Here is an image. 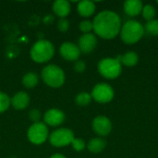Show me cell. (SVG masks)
<instances>
[{
	"label": "cell",
	"instance_id": "obj_1",
	"mask_svg": "<svg viewBox=\"0 0 158 158\" xmlns=\"http://www.w3.org/2000/svg\"><path fill=\"white\" fill-rule=\"evenodd\" d=\"M94 32L103 39L115 38L121 30V21L118 15L110 10H105L96 15L94 21Z\"/></svg>",
	"mask_w": 158,
	"mask_h": 158
},
{
	"label": "cell",
	"instance_id": "obj_2",
	"mask_svg": "<svg viewBox=\"0 0 158 158\" xmlns=\"http://www.w3.org/2000/svg\"><path fill=\"white\" fill-rule=\"evenodd\" d=\"M55 54V46L48 40H39L31 46L30 55L36 63H45L49 61Z\"/></svg>",
	"mask_w": 158,
	"mask_h": 158
},
{
	"label": "cell",
	"instance_id": "obj_3",
	"mask_svg": "<svg viewBox=\"0 0 158 158\" xmlns=\"http://www.w3.org/2000/svg\"><path fill=\"white\" fill-rule=\"evenodd\" d=\"M41 77L43 81L52 88L61 87L66 80V76L63 69L54 64L47 65L46 67H44L41 71Z\"/></svg>",
	"mask_w": 158,
	"mask_h": 158
},
{
	"label": "cell",
	"instance_id": "obj_4",
	"mask_svg": "<svg viewBox=\"0 0 158 158\" xmlns=\"http://www.w3.org/2000/svg\"><path fill=\"white\" fill-rule=\"evenodd\" d=\"M144 33V27L136 20L125 22L120 30L121 40L127 44H132L139 42Z\"/></svg>",
	"mask_w": 158,
	"mask_h": 158
},
{
	"label": "cell",
	"instance_id": "obj_5",
	"mask_svg": "<svg viewBox=\"0 0 158 158\" xmlns=\"http://www.w3.org/2000/svg\"><path fill=\"white\" fill-rule=\"evenodd\" d=\"M98 71L106 79H116L121 72V64L117 58L106 57L99 61Z\"/></svg>",
	"mask_w": 158,
	"mask_h": 158
},
{
	"label": "cell",
	"instance_id": "obj_6",
	"mask_svg": "<svg viewBox=\"0 0 158 158\" xmlns=\"http://www.w3.org/2000/svg\"><path fill=\"white\" fill-rule=\"evenodd\" d=\"M28 140L36 145L43 144L49 138V131L47 125L44 122L33 123L27 131Z\"/></svg>",
	"mask_w": 158,
	"mask_h": 158
},
{
	"label": "cell",
	"instance_id": "obj_7",
	"mask_svg": "<svg viewBox=\"0 0 158 158\" xmlns=\"http://www.w3.org/2000/svg\"><path fill=\"white\" fill-rule=\"evenodd\" d=\"M74 138V133L71 130L59 128L49 135V142L55 147H64L71 144Z\"/></svg>",
	"mask_w": 158,
	"mask_h": 158
},
{
	"label": "cell",
	"instance_id": "obj_8",
	"mask_svg": "<svg viewBox=\"0 0 158 158\" xmlns=\"http://www.w3.org/2000/svg\"><path fill=\"white\" fill-rule=\"evenodd\" d=\"M91 96L96 102L101 104H106L113 99L114 91L110 85L106 83H99L94 87Z\"/></svg>",
	"mask_w": 158,
	"mask_h": 158
},
{
	"label": "cell",
	"instance_id": "obj_9",
	"mask_svg": "<svg viewBox=\"0 0 158 158\" xmlns=\"http://www.w3.org/2000/svg\"><path fill=\"white\" fill-rule=\"evenodd\" d=\"M61 56L68 61H77L81 54L79 46L71 42H65L59 48Z\"/></svg>",
	"mask_w": 158,
	"mask_h": 158
},
{
	"label": "cell",
	"instance_id": "obj_10",
	"mask_svg": "<svg viewBox=\"0 0 158 158\" xmlns=\"http://www.w3.org/2000/svg\"><path fill=\"white\" fill-rule=\"evenodd\" d=\"M66 116L64 112L58 108H50L48 109L44 116V121L46 125L51 127L60 126L65 121Z\"/></svg>",
	"mask_w": 158,
	"mask_h": 158
},
{
	"label": "cell",
	"instance_id": "obj_11",
	"mask_svg": "<svg viewBox=\"0 0 158 158\" xmlns=\"http://www.w3.org/2000/svg\"><path fill=\"white\" fill-rule=\"evenodd\" d=\"M93 130L99 136H106L112 130V123L108 118L98 116L93 121Z\"/></svg>",
	"mask_w": 158,
	"mask_h": 158
},
{
	"label": "cell",
	"instance_id": "obj_12",
	"mask_svg": "<svg viewBox=\"0 0 158 158\" xmlns=\"http://www.w3.org/2000/svg\"><path fill=\"white\" fill-rule=\"evenodd\" d=\"M97 44V39L93 33H86L80 37L78 46L81 53L89 54L95 48Z\"/></svg>",
	"mask_w": 158,
	"mask_h": 158
},
{
	"label": "cell",
	"instance_id": "obj_13",
	"mask_svg": "<svg viewBox=\"0 0 158 158\" xmlns=\"http://www.w3.org/2000/svg\"><path fill=\"white\" fill-rule=\"evenodd\" d=\"M30 104V96L25 92H19L15 94L10 99V106L17 110L25 109Z\"/></svg>",
	"mask_w": 158,
	"mask_h": 158
},
{
	"label": "cell",
	"instance_id": "obj_14",
	"mask_svg": "<svg viewBox=\"0 0 158 158\" xmlns=\"http://www.w3.org/2000/svg\"><path fill=\"white\" fill-rule=\"evenodd\" d=\"M53 11L60 19H66L70 13V3L67 0H56L53 3Z\"/></svg>",
	"mask_w": 158,
	"mask_h": 158
},
{
	"label": "cell",
	"instance_id": "obj_15",
	"mask_svg": "<svg viewBox=\"0 0 158 158\" xmlns=\"http://www.w3.org/2000/svg\"><path fill=\"white\" fill-rule=\"evenodd\" d=\"M143 3L140 0H128L124 3V11L131 17L138 16L143 11Z\"/></svg>",
	"mask_w": 158,
	"mask_h": 158
},
{
	"label": "cell",
	"instance_id": "obj_16",
	"mask_svg": "<svg viewBox=\"0 0 158 158\" xmlns=\"http://www.w3.org/2000/svg\"><path fill=\"white\" fill-rule=\"evenodd\" d=\"M77 10L81 17H91L95 11V5L93 1L83 0L78 3Z\"/></svg>",
	"mask_w": 158,
	"mask_h": 158
},
{
	"label": "cell",
	"instance_id": "obj_17",
	"mask_svg": "<svg viewBox=\"0 0 158 158\" xmlns=\"http://www.w3.org/2000/svg\"><path fill=\"white\" fill-rule=\"evenodd\" d=\"M117 59L119 61L120 64H123V65H125L127 67H133L138 63L139 57H138V55L135 52L130 51V52H127L124 55L118 56L117 57Z\"/></svg>",
	"mask_w": 158,
	"mask_h": 158
},
{
	"label": "cell",
	"instance_id": "obj_18",
	"mask_svg": "<svg viewBox=\"0 0 158 158\" xmlns=\"http://www.w3.org/2000/svg\"><path fill=\"white\" fill-rule=\"evenodd\" d=\"M106 143L104 139L94 138L89 142L87 148L90 152H92L94 154H98V153H101L106 148Z\"/></svg>",
	"mask_w": 158,
	"mask_h": 158
},
{
	"label": "cell",
	"instance_id": "obj_19",
	"mask_svg": "<svg viewBox=\"0 0 158 158\" xmlns=\"http://www.w3.org/2000/svg\"><path fill=\"white\" fill-rule=\"evenodd\" d=\"M38 82H39V78L35 72H27L22 77V84L24 87L28 89L34 88L38 84Z\"/></svg>",
	"mask_w": 158,
	"mask_h": 158
},
{
	"label": "cell",
	"instance_id": "obj_20",
	"mask_svg": "<svg viewBox=\"0 0 158 158\" xmlns=\"http://www.w3.org/2000/svg\"><path fill=\"white\" fill-rule=\"evenodd\" d=\"M92 99L93 98H92L91 94H89L88 93H81V94H77V96L75 98V102L78 106H85L91 103Z\"/></svg>",
	"mask_w": 158,
	"mask_h": 158
},
{
	"label": "cell",
	"instance_id": "obj_21",
	"mask_svg": "<svg viewBox=\"0 0 158 158\" xmlns=\"http://www.w3.org/2000/svg\"><path fill=\"white\" fill-rule=\"evenodd\" d=\"M143 19H145L147 21L154 19L155 16H156V9L152 5H145L143 7Z\"/></svg>",
	"mask_w": 158,
	"mask_h": 158
},
{
	"label": "cell",
	"instance_id": "obj_22",
	"mask_svg": "<svg viewBox=\"0 0 158 158\" xmlns=\"http://www.w3.org/2000/svg\"><path fill=\"white\" fill-rule=\"evenodd\" d=\"M144 30L152 35H158V19L147 21L144 26Z\"/></svg>",
	"mask_w": 158,
	"mask_h": 158
},
{
	"label": "cell",
	"instance_id": "obj_23",
	"mask_svg": "<svg viewBox=\"0 0 158 158\" xmlns=\"http://www.w3.org/2000/svg\"><path fill=\"white\" fill-rule=\"evenodd\" d=\"M10 106V98L3 92H0V113H4Z\"/></svg>",
	"mask_w": 158,
	"mask_h": 158
},
{
	"label": "cell",
	"instance_id": "obj_24",
	"mask_svg": "<svg viewBox=\"0 0 158 158\" xmlns=\"http://www.w3.org/2000/svg\"><path fill=\"white\" fill-rule=\"evenodd\" d=\"M79 28L80 30L84 33H91V31L94 30V24H93V21L91 20H83L80 23L79 25Z\"/></svg>",
	"mask_w": 158,
	"mask_h": 158
},
{
	"label": "cell",
	"instance_id": "obj_25",
	"mask_svg": "<svg viewBox=\"0 0 158 158\" xmlns=\"http://www.w3.org/2000/svg\"><path fill=\"white\" fill-rule=\"evenodd\" d=\"M71 145H72V147H73V149L75 151L81 152L85 148V142L81 138H74L72 143H71Z\"/></svg>",
	"mask_w": 158,
	"mask_h": 158
},
{
	"label": "cell",
	"instance_id": "obj_26",
	"mask_svg": "<svg viewBox=\"0 0 158 158\" xmlns=\"http://www.w3.org/2000/svg\"><path fill=\"white\" fill-rule=\"evenodd\" d=\"M57 28L60 31L65 32L69 30V22L66 19H60L57 22Z\"/></svg>",
	"mask_w": 158,
	"mask_h": 158
},
{
	"label": "cell",
	"instance_id": "obj_27",
	"mask_svg": "<svg viewBox=\"0 0 158 158\" xmlns=\"http://www.w3.org/2000/svg\"><path fill=\"white\" fill-rule=\"evenodd\" d=\"M29 118L33 123L39 122L41 118V112L38 109H31L29 113Z\"/></svg>",
	"mask_w": 158,
	"mask_h": 158
},
{
	"label": "cell",
	"instance_id": "obj_28",
	"mask_svg": "<svg viewBox=\"0 0 158 158\" xmlns=\"http://www.w3.org/2000/svg\"><path fill=\"white\" fill-rule=\"evenodd\" d=\"M85 69H86V65H85V63L82 60H77L75 62V64H74V69L77 72L81 73V72H83L85 70Z\"/></svg>",
	"mask_w": 158,
	"mask_h": 158
},
{
	"label": "cell",
	"instance_id": "obj_29",
	"mask_svg": "<svg viewBox=\"0 0 158 158\" xmlns=\"http://www.w3.org/2000/svg\"><path fill=\"white\" fill-rule=\"evenodd\" d=\"M50 158H67L65 156H63V155H61V154H55V155H53Z\"/></svg>",
	"mask_w": 158,
	"mask_h": 158
},
{
	"label": "cell",
	"instance_id": "obj_30",
	"mask_svg": "<svg viewBox=\"0 0 158 158\" xmlns=\"http://www.w3.org/2000/svg\"><path fill=\"white\" fill-rule=\"evenodd\" d=\"M157 4H158V1H157Z\"/></svg>",
	"mask_w": 158,
	"mask_h": 158
}]
</instances>
